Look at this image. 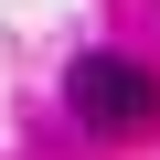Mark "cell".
I'll return each instance as SVG.
<instances>
[{
  "label": "cell",
  "mask_w": 160,
  "mask_h": 160,
  "mask_svg": "<svg viewBox=\"0 0 160 160\" xmlns=\"http://www.w3.org/2000/svg\"><path fill=\"white\" fill-rule=\"evenodd\" d=\"M64 107L86 118L96 139H139V128L160 118V75H149L139 53H86V64L64 75Z\"/></svg>",
  "instance_id": "1"
}]
</instances>
